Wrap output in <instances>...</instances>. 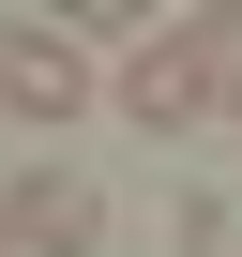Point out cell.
I'll use <instances>...</instances> for the list:
<instances>
[{
  "label": "cell",
  "instance_id": "cell-1",
  "mask_svg": "<svg viewBox=\"0 0 242 257\" xmlns=\"http://www.w3.org/2000/svg\"><path fill=\"white\" fill-rule=\"evenodd\" d=\"M212 106H242V16H167L121 61V121H137V137H182Z\"/></svg>",
  "mask_w": 242,
  "mask_h": 257
},
{
  "label": "cell",
  "instance_id": "cell-2",
  "mask_svg": "<svg viewBox=\"0 0 242 257\" xmlns=\"http://www.w3.org/2000/svg\"><path fill=\"white\" fill-rule=\"evenodd\" d=\"M0 106H16L31 137H61V121L91 106V61H76V46L46 31V16H16V31H0Z\"/></svg>",
  "mask_w": 242,
  "mask_h": 257
},
{
  "label": "cell",
  "instance_id": "cell-3",
  "mask_svg": "<svg viewBox=\"0 0 242 257\" xmlns=\"http://www.w3.org/2000/svg\"><path fill=\"white\" fill-rule=\"evenodd\" d=\"M91 242H106V197L76 167H31L16 197H0V257H91Z\"/></svg>",
  "mask_w": 242,
  "mask_h": 257
}]
</instances>
